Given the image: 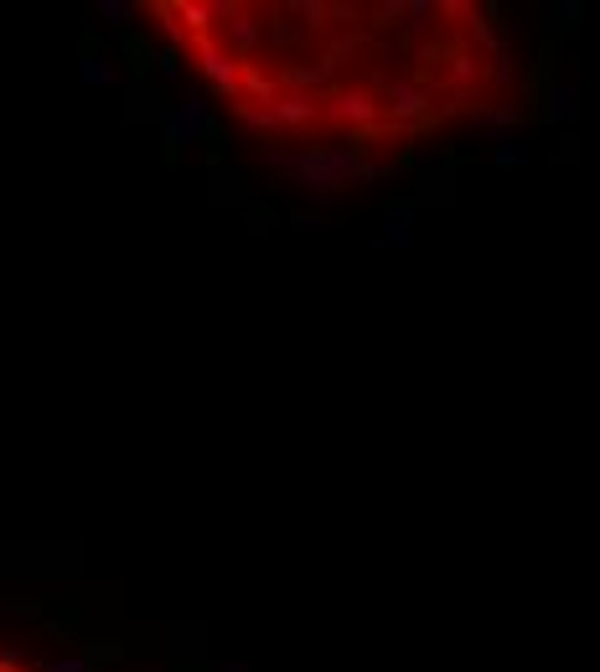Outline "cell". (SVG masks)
Segmentation results:
<instances>
[{
	"instance_id": "obj_6",
	"label": "cell",
	"mask_w": 600,
	"mask_h": 672,
	"mask_svg": "<svg viewBox=\"0 0 600 672\" xmlns=\"http://www.w3.org/2000/svg\"><path fill=\"white\" fill-rule=\"evenodd\" d=\"M0 672H57V667H26L16 652H0Z\"/></svg>"
},
{
	"instance_id": "obj_2",
	"label": "cell",
	"mask_w": 600,
	"mask_h": 672,
	"mask_svg": "<svg viewBox=\"0 0 600 672\" xmlns=\"http://www.w3.org/2000/svg\"><path fill=\"white\" fill-rule=\"evenodd\" d=\"M544 114L554 119V125H575V119H580V83H554Z\"/></svg>"
},
{
	"instance_id": "obj_1",
	"label": "cell",
	"mask_w": 600,
	"mask_h": 672,
	"mask_svg": "<svg viewBox=\"0 0 600 672\" xmlns=\"http://www.w3.org/2000/svg\"><path fill=\"white\" fill-rule=\"evenodd\" d=\"M419 197H425V202H450V156H425Z\"/></svg>"
},
{
	"instance_id": "obj_5",
	"label": "cell",
	"mask_w": 600,
	"mask_h": 672,
	"mask_svg": "<svg viewBox=\"0 0 600 672\" xmlns=\"http://www.w3.org/2000/svg\"><path fill=\"white\" fill-rule=\"evenodd\" d=\"M549 16H554V32H575V26H580V6H575V0L549 6Z\"/></svg>"
},
{
	"instance_id": "obj_3",
	"label": "cell",
	"mask_w": 600,
	"mask_h": 672,
	"mask_svg": "<svg viewBox=\"0 0 600 672\" xmlns=\"http://www.w3.org/2000/svg\"><path fill=\"white\" fill-rule=\"evenodd\" d=\"M383 243H414V207L409 202H399L394 212H388V233H383Z\"/></svg>"
},
{
	"instance_id": "obj_4",
	"label": "cell",
	"mask_w": 600,
	"mask_h": 672,
	"mask_svg": "<svg viewBox=\"0 0 600 672\" xmlns=\"http://www.w3.org/2000/svg\"><path fill=\"white\" fill-rule=\"evenodd\" d=\"M492 161H497V166H533L538 156H533V145H523V140H497Z\"/></svg>"
}]
</instances>
